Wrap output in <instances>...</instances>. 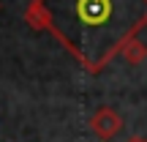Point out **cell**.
<instances>
[{
    "mask_svg": "<svg viewBox=\"0 0 147 142\" xmlns=\"http://www.w3.org/2000/svg\"><path fill=\"white\" fill-rule=\"evenodd\" d=\"M25 22L47 30L84 71H104L147 27V0H30Z\"/></svg>",
    "mask_w": 147,
    "mask_h": 142,
    "instance_id": "6da1fadb",
    "label": "cell"
},
{
    "mask_svg": "<svg viewBox=\"0 0 147 142\" xmlns=\"http://www.w3.org/2000/svg\"><path fill=\"white\" fill-rule=\"evenodd\" d=\"M90 128H93V134L98 139H112L115 134H120L123 118L117 115L112 107H101V109H95L93 118H90Z\"/></svg>",
    "mask_w": 147,
    "mask_h": 142,
    "instance_id": "7a4b0ae2",
    "label": "cell"
},
{
    "mask_svg": "<svg viewBox=\"0 0 147 142\" xmlns=\"http://www.w3.org/2000/svg\"><path fill=\"white\" fill-rule=\"evenodd\" d=\"M123 58H125V63H131V66H139L142 60L147 58V44L144 41H139V38H134V41H128L125 47H123Z\"/></svg>",
    "mask_w": 147,
    "mask_h": 142,
    "instance_id": "3957f363",
    "label": "cell"
},
{
    "mask_svg": "<svg viewBox=\"0 0 147 142\" xmlns=\"http://www.w3.org/2000/svg\"><path fill=\"white\" fill-rule=\"evenodd\" d=\"M131 142H142V139H131Z\"/></svg>",
    "mask_w": 147,
    "mask_h": 142,
    "instance_id": "277c9868",
    "label": "cell"
},
{
    "mask_svg": "<svg viewBox=\"0 0 147 142\" xmlns=\"http://www.w3.org/2000/svg\"><path fill=\"white\" fill-rule=\"evenodd\" d=\"M142 142H147V139H142Z\"/></svg>",
    "mask_w": 147,
    "mask_h": 142,
    "instance_id": "5b68a950",
    "label": "cell"
}]
</instances>
